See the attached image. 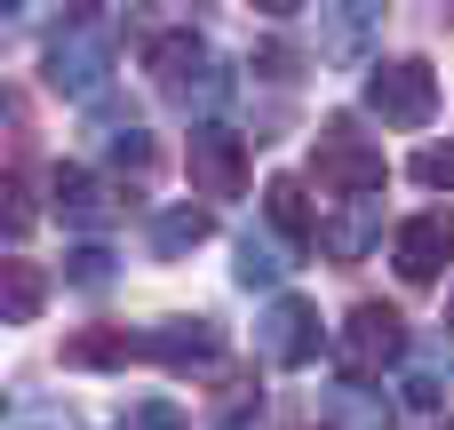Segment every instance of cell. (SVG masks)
<instances>
[{"mask_svg":"<svg viewBox=\"0 0 454 430\" xmlns=\"http://www.w3.org/2000/svg\"><path fill=\"white\" fill-rule=\"evenodd\" d=\"M311 168H319V192H343V199H375L383 192V144L359 128V120H319V144H311Z\"/></svg>","mask_w":454,"mask_h":430,"instance_id":"6da1fadb","label":"cell"},{"mask_svg":"<svg viewBox=\"0 0 454 430\" xmlns=\"http://www.w3.org/2000/svg\"><path fill=\"white\" fill-rule=\"evenodd\" d=\"M104 80H112V24H104V16H72V24L48 40V88L96 96Z\"/></svg>","mask_w":454,"mask_h":430,"instance_id":"7a4b0ae2","label":"cell"},{"mask_svg":"<svg viewBox=\"0 0 454 430\" xmlns=\"http://www.w3.org/2000/svg\"><path fill=\"white\" fill-rule=\"evenodd\" d=\"M367 112H375L383 128H423V120L439 112L431 64H423V56H383V64L367 72Z\"/></svg>","mask_w":454,"mask_h":430,"instance_id":"3957f363","label":"cell"},{"mask_svg":"<svg viewBox=\"0 0 454 430\" xmlns=\"http://www.w3.org/2000/svg\"><path fill=\"white\" fill-rule=\"evenodd\" d=\"M152 80H160V96H176V104H207L215 88H223V64H215V48L200 40V32H160L152 40Z\"/></svg>","mask_w":454,"mask_h":430,"instance_id":"277c9868","label":"cell"},{"mask_svg":"<svg viewBox=\"0 0 454 430\" xmlns=\"http://www.w3.org/2000/svg\"><path fill=\"white\" fill-rule=\"evenodd\" d=\"M399 351H407V327H399L391 303H359V311L343 319V375H351V383H375Z\"/></svg>","mask_w":454,"mask_h":430,"instance_id":"5b68a950","label":"cell"},{"mask_svg":"<svg viewBox=\"0 0 454 430\" xmlns=\"http://www.w3.org/2000/svg\"><path fill=\"white\" fill-rule=\"evenodd\" d=\"M192 192H207V199H239L247 192V144H239V128H223V120L192 128Z\"/></svg>","mask_w":454,"mask_h":430,"instance_id":"8992f818","label":"cell"},{"mask_svg":"<svg viewBox=\"0 0 454 430\" xmlns=\"http://www.w3.org/2000/svg\"><path fill=\"white\" fill-rule=\"evenodd\" d=\"M255 343H263V359H271V367H311V359L327 351L319 311H311V303H295V295H279V303L255 319Z\"/></svg>","mask_w":454,"mask_h":430,"instance_id":"52a82bcc","label":"cell"},{"mask_svg":"<svg viewBox=\"0 0 454 430\" xmlns=\"http://www.w3.org/2000/svg\"><path fill=\"white\" fill-rule=\"evenodd\" d=\"M447 255H454V215H407L399 239H391V263H399L407 287H431L447 271Z\"/></svg>","mask_w":454,"mask_h":430,"instance_id":"ba28073f","label":"cell"},{"mask_svg":"<svg viewBox=\"0 0 454 430\" xmlns=\"http://www.w3.org/2000/svg\"><path fill=\"white\" fill-rule=\"evenodd\" d=\"M56 215L96 231V223L128 215V192H104V176H88V168H56Z\"/></svg>","mask_w":454,"mask_h":430,"instance_id":"9c48e42d","label":"cell"},{"mask_svg":"<svg viewBox=\"0 0 454 430\" xmlns=\"http://www.w3.org/2000/svg\"><path fill=\"white\" fill-rule=\"evenodd\" d=\"M263 207H271V223H279L287 247H319L327 223H319V207H311V192H303L295 176H271V184H263Z\"/></svg>","mask_w":454,"mask_h":430,"instance_id":"30bf717a","label":"cell"},{"mask_svg":"<svg viewBox=\"0 0 454 430\" xmlns=\"http://www.w3.org/2000/svg\"><path fill=\"white\" fill-rule=\"evenodd\" d=\"M64 359H72V367H128V359H152V351H144V335H128V327H88V335L64 343Z\"/></svg>","mask_w":454,"mask_h":430,"instance_id":"8fae6325","label":"cell"},{"mask_svg":"<svg viewBox=\"0 0 454 430\" xmlns=\"http://www.w3.org/2000/svg\"><path fill=\"white\" fill-rule=\"evenodd\" d=\"M287 263H303V255H287L279 239H255V231H247V239H239V263H231V271H239V287H271Z\"/></svg>","mask_w":454,"mask_h":430,"instance_id":"7c38bea8","label":"cell"},{"mask_svg":"<svg viewBox=\"0 0 454 430\" xmlns=\"http://www.w3.org/2000/svg\"><path fill=\"white\" fill-rule=\"evenodd\" d=\"M200 239H207V207H168V215L152 223V247H160V255H192Z\"/></svg>","mask_w":454,"mask_h":430,"instance_id":"4fadbf2b","label":"cell"},{"mask_svg":"<svg viewBox=\"0 0 454 430\" xmlns=\"http://www.w3.org/2000/svg\"><path fill=\"white\" fill-rule=\"evenodd\" d=\"M104 152H112L120 168H144V160H152V136L136 128V112H104Z\"/></svg>","mask_w":454,"mask_h":430,"instance_id":"5bb4252c","label":"cell"},{"mask_svg":"<svg viewBox=\"0 0 454 430\" xmlns=\"http://www.w3.org/2000/svg\"><path fill=\"white\" fill-rule=\"evenodd\" d=\"M335 423H343V430H391V407H383L367 383H343V399H335Z\"/></svg>","mask_w":454,"mask_h":430,"instance_id":"9a60e30c","label":"cell"},{"mask_svg":"<svg viewBox=\"0 0 454 430\" xmlns=\"http://www.w3.org/2000/svg\"><path fill=\"white\" fill-rule=\"evenodd\" d=\"M8 319H40V271H32V255H8Z\"/></svg>","mask_w":454,"mask_h":430,"instance_id":"2e32d148","label":"cell"},{"mask_svg":"<svg viewBox=\"0 0 454 430\" xmlns=\"http://www.w3.org/2000/svg\"><path fill=\"white\" fill-rule=\"evenodd\" d=\"M319 247H327L335 263H359V255H367V215H343V223H327V231H319Z\"/></svg>","mask_w":454,"mask_h":430,"instance_id":"e0dca14e","label":"cell"},{"mask_svg":"<svg viewBox=\"0 0 454 430\" xmlns=\"http://www.w3.org/2000/svg\"><path fill=\"white\" fill-rule=\"evenodd\" d=\"M367 32H375V8H343V16H327V40H335L343 56H359Z\"/></svg>","mask_w":454,"mask_h":430,"instance_id":"ac0fdd59","label":"cell"},{"mask_svg":"<svg viewBox=\"0 0 454 430\" xmlns=\"http://www.w3.org/2000/svg\"><path fill=\"white\" fill-rule=\"evenodd\" d=\"M415 176H423V184H447V192H454V136H447V144H423V152H415Z\"/></svg>","mask_w":454,"mask_h":430,"instance_id":"d6986e66","label":"cell"},{"mask_svg":"<svg viewBox=\"0 0 454 430\" xmlns=\"http://www.w3.org/2000/svg\"><path fill=\"white\" fill-rule=\"evenodd\" d=\"M32 231V184H24V168L8 176V239H24Z\"/></svg>","mask_w":454,"mask_h":430,"instance_id":"ffe728a7","label":"cell"},{"mask_svg":"<svg viewBox=\"0 0 454 430\" xmlns=\"http://www.w3.org/2000/svg\"><path fill=\"white\" fill-rule=\"evenodd\" d=\"M128 430H184V415H176V407H160V399H144V407L128 415Z\"/></svg>","mask_w":454,"mask_h":430,"instance_id":"44dd1931","label":"cell"},{"mask_svg":"<svg viewBox=\"0 0 454 430\" xmlns=\"http://www.w3.org/2000/svg\"><path fill=\"white\" fill-rule=\"evenodd\" d=\"M255 72L263 80H295V48H255Z\"/></svg>","mask_w":454,"mask_h":430,"instance_id":"7402d4cb","label":"cell"},{"mask_svg":"<svg viewBox=\"0 0 454 430\" xmlns=\"http://www.w3.org/2000/svg\"><path fill=\"white\" fill-rule=\"evenodd\" d=\"M72 279H88V287H96V279H112V263H104L96 247H80V263H72Z\"/></svg>","mask_w":454,"mask_h":430,"instance_id":"603a6c76","label":"cell"},{"mask_svg":"<svg viewBox=\"0 0 454 430\" xmlns=\"http://www.w3.org/2000/svg\"><path fill=\"white\" fill-rule=\"evenodd\" d=\"M447 319H454V311H447Z\"/></svg>","mask_w":454,"mask_h":430,"instance_id":"cb8c5ba5","label":"cell"}]
</instances>
